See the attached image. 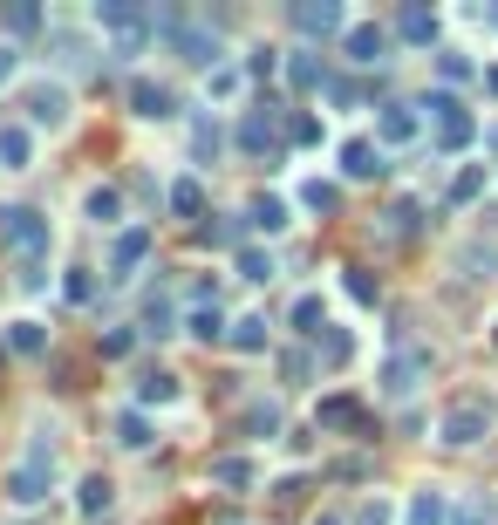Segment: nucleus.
I'll list each match as a JSON object with an SVG mask.
<instances>
[{
  "instance_id": "f257e3e1",
  "label": "nucleus",
  "mask_w": 498,
  "mask_h": 525,
  "mask_svg": "<svg viewBox=\"0 0 498 525\" xmlns=\"http://www.w3.org/2000/svg\"><path fill=\"white\" fill-rule=\"evenodd\" d=\"M0 239H7L14 253H28V260H41L55 232H48V219H41L35 205H0Z\"/></svg>"
},
{
  "instance_id": "f03ea898",
  "label": "nucleus",
  "mask_w": 498,
  "mask_h": 525,
  "mask_svg": "<svg viewBox=\"0 0 498 525\" xmlns=\"http://www.w3.org/2000/svg\"><path fill=\"white\" fill-rule=\"evenodd\" d=\"M171 55H185V62H192V69H226V48H219V28H212V21H185V28H178V41H171Z\"/></svg>"
},
{
  "instance_id": "7ed1b4c3",
  "label": "nucleus",
  "mask_w": 498,
  "mask_h": 525,
  "mask_svg": "<svg viewBox=\"0 0 498 525\" xmlns=\"http://www.w3.org/2000/svg\"><path fill=\"white\" fill-rule=\"evenodd\" d=\"M55 491V457H21V464H7V498L14 505H41Z\"/></svg>"
},
{
  "instance_id": "20e7f679",
  "label": "nucleus",
  "mask_w": 498,
  "mask_h": 525,
  "mask_svg": "<svg viewBox=\"0 0 498 525\" xmlns=\"http://www.w3.org/2000/svg\"><path fill=\"white\" fill-rule=\"evenodd\" d=\"M485 430H492V410H485V403H451L444 423H437V437H444L451 450H471Z\"/></svg>"
},
{
  "instance_id": "39448f33",
  "label": "nucleus",
  "mask_w": 498,
  "mask_h": 525,
  "mask_svg": "<svg viewBox=\"0 0 498 525\" xmlns=\"http://www.w3.org/2000/svg\"><path fill=\"white\" fill-rule=\"evenodd\" d=\"M69 89L62 82H35L28 89V130H69Z\"/></svg>"
},
{
  "instance_id": "423d86ee",
  "label": "nucleus",
  "mask_w": 498,
  "mask_h": 525,
  "mask_svg": "<svg viewBox=\"0 0 498 525\" xmlns=\"http://www.w3.org/2000/svg\"><path fill=\"white\" fill-rule=\"evenodd\" d=\"M294 28H301L307 41H328V35H348L355 21H348L342 0H307V7H294Z\"/></svg>"
},
{
  "instance_id": "0eeeda50",
  "label": "nucleus",
  "mask_w": 498,
  "mask_h": 525,
  "mask_svg": "<svg viewBox=\"0 0 498 525\" xmlns=\"http://www.w3.org/2000/svg\"><path fill=\"white\" fill-rule=\"evenodd\" d=\"M423 375H430V355L423 348H396L383 362V389L389 396H410V389H423Z\"/></svg>"
},
{
  "instance_id": "6e6552de",
  "label": "nucleus",
  "mask_w": 498,
  "mask_h": 525,
  "mask_svg": "<svg viewBox=\"0 0 498 525\" xmlns=\"http://www.w3.org/2000/svg\"><path fill=\"white\" fill-rule=\"evenodd\" d=\"M417 130H423V110L417 103H383L376 110V144H417Z\"/></svg>"
},
{
  "instance_id": "1a4fd4ad",
  "label": "nucleus",
  "mask_w": 498,
  "mask_h": 525,
  "mask_svg": "<svg viewBox=\"0 0 498 525\" xmlns=\"http://www.w3.org/2000/svg\"><path fill=\"white\" fill-rule=\"evenodd\" d=\"M389 48H396V35H389L383 21H355V28H348V62H362V69L389 62Z\"/></svg>"
},
{
  "instance_id": "9d476101",
  "label": "nucleus",
  "mask_w": 498,
  "mask_h": 525,
  "mask_svg": "<svg viewBox=\"0 0 498 525\" xmlns=\"http://www.w3.org/2000/svg\"><path fill=\"white\" fill-rule=\"evenodd\" d=\"M389 164H383V144L376 137H348L342 144V178H383Z\"/></svg>"
},
{
  "instance_id": "9b49d317",
  "label": "nucleus",
  "mask_w": 498,
  "mask_h": 525,
  "mask_svg": "<svg viewBox=\"0 0 498 525\" xmlns=\"http://www.w3.org/2000/svg\"><path fill=\"white\" fill-rule=\"evenodd\" d=\"M35 164V130L28 123H0V171H28Z\"/></svg>"
},
{
  "instance_id": "f8f14e48",
  "label": "nucleus",
  "mask_w": 498,
  "mask_h": 525,
  "mask_svg": "<svg viewBox=\"0 0 498 525\" xmlns=\"http://www.w3.org/2000/svg\"><path fill=\"white\" fill-rule=\"evenodd\" d=\"M246 225H253V232H287V225H294V205H287L280 191H260V198L246 205Z\"/></svg>"
},
{
  "instance_id": "ddd939ff",
  "label": "nucleus",
  "mask_w": 498,
  "mask_h": 525,
  "mask_svg": "<svg viewBox=\"0 0 498 525\" xmlns=\"http://www.w3.org/2000/svg\"><path fill=\"white\" fill-rule=\"evenodd\" d=\"M362 416H369V410H362V396H348V389H342V396H321L314 423H321V430H362Z\"/></svg>"
},
{
  "instance_id": "4468645a",
  "label": "nucleus",
  "mask_w": 498,
  "mask_h": 525,
  "mask_svg": "<svg viewBox=\"0 0 498 525\" xmlns=\"http://www.w3.org/2000/svg\"><path fill=\"white\" fill-rule=\"evenodd\" d=\"M130 116H144V123L171 116V89H164V82H151V75H137V82H130Z\"/></svg>"
},
{
  "instance_id": "2eb2a0df",
  "label": "nucleus",
  "mask_w": 498,
  "mask_h": 525,
  "mask_svg": "<svg viewBox=\"0 0 498 525\" xmlns=\"http://www.w3.org/2000/svg\"><path fill=\"white\" fill-rule=\"evenodd\" d=\"M110 505H116V485L103 478V471H89V478H76V512H82V519H103Z\"/></svg>"
},
{
  "instance_id": "dca6fc26",
  "label": "nucleus",
  "mask_w": 498,
  "mask_h": 525,
  "mask_svg": "<svg viewBox=\"0 0 498 525\" xmlns=\"http://www.w3.org/2000/svg\"><path fill=\"white\" fill-rule=\"evenodd\" d=\"M144 253H151V225H123V232H116V253H110L116 280H123L130 266H144Z\"/></svg>"
},
{
  "instance_id": "f3484780",
  "label": "nucleus",
  "mask_w": 498,
  "mask_h": 525,
  "mask_svg": "<svg viewBox=\"0 0 498 525\" xmlns=\"http://www.w3.org/2000/svg\"><path fill=\"white\" fill-rule=\"evenodd\" d=\"M82 219L89 225H123V191L116 185H89L82 191Z\"/></svg>"
},
{
  "instance_id": "a211bd4d",
  "label": "nucleus",
  "mask_w": 498,
  "mask_h": 525,
  "mask_svg": "<svg viewBox=\"0 0 498 525\" xmlns=\"http://www.w3.org/2000/svg\"><path fill=\"white\" fill-rule=\"evenodd\" d=\"M437 28H444V14H437V7H403V14H396V35L417 41V48H430Z\"/></svg>"
},
{
  "instance_id": "6ab92c4d",
  "label": "nucleus",
  "mask_w": 498,
  "mask_h": 525,
  "mask_svg": "<svg viewBox=\"0 0 498 525\" xmlns=\"http://www.w3.org/2000/svg\"><path fill=\"white\" fill-rule=\"evenodd\" d=\"M287 321H294V335H307V341H321L328 328H335V321H328V300H321V294H301Z\"/></svg>"
},
{
  "instance_id": "aec40b11",
  "label": "nucleus",
  "mask_w": 498,
  "mask_h": 525,
  "mask_svg": "<svg viewBox=\"0 0 498 525\" xmlns=\"http://www.w3.org/2000/svg\"><path fill=\"white\" fill-rule=\"evenodd\" d=\"M287 82H294V89H328L335 75H328V62H321L314 48H294V55H287Z\"/></svg>"
},
{
  "instance_id": "412c9836",
  "label": "nucleus",
  "mask_w": 498,
  "mask_h": 525,
  "mask_svg": "<svg viewBox=\"0 0 498 525\" xmlns=\"http://www.w3.org/2000/svg\"><path fill=\"white\" fill-rule=\"evenodd\" d=\"M205 478H212V485H226V491H253L260 471H253V457H212V464H205Z\"/></svg>"
},
{
  "instance_id": "4be33fe9",
  "label": "nucleus",
  "mask_w": 498,
  "mask_h": 525,
  "mask_svg": "<svg viewBox=\"0 0 498 525\" xmlns=\"http://www.w3.org/2000/svg\"><path fill=\"white\" fill-rule=\"evenodd\" d=\"M314 362L321 369H348L355 362V328H328V335L314 341Z\"/></svg>"
},
{
  "instance_id": "5701e85b",
  "label": "nucleus",
  "mask_w": 498,
  "mask_h": 525,
  "mask_svg": "<svg viewBox=\"0 0 498 525\" xmlns=\"http://www.w3.org/2000/svg\"><path fill=\"white\" fill-rule=\"evenodd\" d=\"M239 437L273 444V437H280V403H246V416H239Z\"/></svg>"
},
{
  "instance_id": "b1692460",
  "label": "nucleus",
  "mask_w": 498,
  "mask_h": 525,
  "mask_svg": "<svg viewBox=\"0 0 498 525\" xmlns=\"http://www.w3.org/2000/svg\"><path fill=\"white\" fill-rule=\"evenodd\" d=\"M89 21H96V28H130V35H137L151 14H144V7H130V0H96V7H89Z\"/></svg>"
},
{
  "instance_id": "393cba45",
  "label": "nucleus",
  "mask_w": 498,
  "mask_h": 525,
  "mask_svg": "<svg viewBox=\"0 0 498 525\" xmlns=\"http://www.w3.org/2000/svg\"><path fill=\"white\" fill-rule=\"evenodd\" d=\"M185 335H192V341H226L232 321L219 314V300H212V307H185Z\"/></svg>"
},
{
  "instance_id": "a878e982",
  "label": "nucleus",
  "mask_w": 498,
  "mask_h": 525,
  "mask_svg": "<svg viewBox=\"0 0 498 525\" xmlns=\"http://www.w3.org/2000/svg\"><path fill=\"white\" fill-rule=\"evenodd\" d=\"M444 519H451V498L437 485H423L417 498H410V512H403V525H444Z\"/></svg>"
},
{
  "instance_id": "bb28decb",
  "label": "nucleus",
  "mask_w": 498,
  "mask_h": 525,
  "mask_svg": "<svg viewBox=\"0 0 498 525\" xmlns=\"http://www.w3.org/2000/svg\"><path fill=\"white\" fill-rule=\"evenodd\" d=\"M137 403H144V410H151V403H157V410L178 403V375H171V369H144V375H137Z\"/></svg>"
},
{
  "instance_id": "cd10ccee",
  "label": "nucleus",
  "mask_w": 498,
  "mask_h": 525,
  "mask_svg": "<svg viewBox=\"0 0 498 525\" xmlns=\"http://www.w3.org/2000/svg\"><path fill=\"white\" fill-rule=\"evenodd\" d=\"M301 212H342V185L335 178H301Z\"/></svg>"
},
{
  "instance_id": "c85d7f7f",
  "label": "nucleus",
  "mask_w": 498,
  "mask_h": 525,
  "mask_svg": "<svg viewBox=\"0 0 498 525\" xmlns=\"http://www.w3.org/2000/svg\"><path fill=\"white\" fill-rule=\"evenodd\" d=\"M273 137H280V116H267V110H253L246 123H239V150H253V157L273 150Z\"/></svg>"
},
{
  "instance_id": "c756f323",
  "label": "nucleus",
  "mask_w": 498,
  "mask_h": 525,
  "mask_svg": "<svg viewBox=\"0 0 498 525\" xmlns=\"http://www.w3.org/2000/svg\"><path fill=\"white\" fill-rule=\"evenodd\" d=\"M226 341L239 348V355H267V314H239Z\"/></svg>"
},
{
  "instance_id": "7c9ffc66",
  "label": "nucleus",
  "mask_w": 498,
  "mask_h": 525,
  "mask_svg": "<svg viewBox=\"0 0 498 525\" xmlns=\"http://www.w3.org/2000/svg\"><path fill=\"white\" fill-rule=\"evenodd\" d=\"M342 294L355 300V307H376V300H383V280H376L369 266H342Z\"/></svg>"
},
{
  "instance_id": "2f4dec72",
  "label": "nucleus",
  "mask_w": 498,
  "mask_h": 525,
  "mask_svg": "<svg viewBox=\"0 0 498 525\" xmlns=\"http://www.w3.org/2000/svg\"><path fill=\"white\" fill-rule=\"evenodd\" d=\"M116 444H123V450H151L157 444L151 416H144V410H123V416H116Z\"/></svg>"
},
{
  "instance_id": "473e14b6",
  "label": "nucleus",
  "mask_w": 498,
  "mask_h": 525,
  "mask_svg": "<svg viewBox=\"0 0 498 525\" xmlns=\"http://www.w3.org/2000/svg\"><path fill=\"white\" fill-rule=\"evenodd\" d=\"M7 348L14 355H41L48 348V328H41L35 314H21V321H7Z\"/></svg>"
},
{
  "instance_id": "72a5a7b5",
  "label": "nucleus",
  "mask_w": 498,
  "mask_h": 525,
  "mask_svg": "<svg viewBox=\"0 0 498 525\" xmlns=\"http://www.w3.org/2000/svg\"><path fill=\"white\" fill-rule=\"evenodd\" d=\"M239 239H246V225H232V219H219V225H198V246H212V253H232V260L246 253Z\"/></svg>"
},
{
  "instance_id": "f704fd0d",
  "label": "nucleus",
  "mask_w": 498,
  "mask_h": 525,
  "mask_svg": "<svg viewBox=\"0 0 498 525\" xmlns=\"http://www.w3.org/2000/svg\"><path fill=\"white\" fill-rule=\"evenodd\" d=\"M232 266H239V280H253V287H267L273 273H280V260H273L267 246H246V253H239Z\"/></svg>"
},
{
  "instance_id": "c9c22d12",
  "label": "nucleus",
  "mask_w": 498,
  "mask_h": 525,
  "mask_svg": "<svg viewBox=\"0 0 498 525\" xmlns=\"http://www.w3.org/2000/svg\"><path fill=\"white\" fill-rule=\"evenodd\" d=\"M485 185H492V171H485V164H464L458 178H451V191H444V198H451V205H471Z\"/></svg>"
},
{
  "instance_id": "e433bc0d",
  "label": "nucleus",
  "mask_w": 498,
  "mask_h": 525,
  "mask_svg": "<svg viewBox=\"0 0 498 525\" xmlns=\"http://www.w3.org/2000/svg\"><path fill=\"white\" fill-rule=\"evenodd\" d=\"M164 205L185 212V219H198V212H205V185H198V178H171V198H164Z\"/></svg>"
},
{
  "instance_id": "4c0bfd02",
  "label": "nucleus",
  "mask_w": 498,
  "mask_h": 525,
  "mask_svg": "<svg viewBox=\"0 0 498 525\" xmlns=\"http://www.w3.org/2000/svg\"><path fill=\"white\" fill-rule=\"evenodd\" d=\"M471 137H478L471 110H458V116H444V123H437V144H444V150H471Z\"/></svg>"
},
{
  "instance_id": "58836bf2",
  "label": "nucleus",
  "mask_w": 498,
  "mask_h": 525,
  "mask_svg": "<svg viewBox=\"0 0 498 525\" xmlns=\"http://www.w3.org/2000/svg\"><path fill=\"white\" fill-rule=\"evenodd\" d=\"M287 137H294V144H328V123H321V116H307V110H287Z\"/></svg>"
},
{
  "instance_id": "ea45409f",
  "label": "nucleus",
  "mask_w": 498,
  "mask_h": 525,
  "mask_svg": "<svg viewBox=\"0 0 498 525\" xmlns=\"http://www.w3.org/2000/svg\"><path fill=\"white\" fill-rule=\"evenodd\" d=\"M239 89H246V69H232V62H226V69H212V75H205V96H219V103H232Z\"/></svg>"
},
{
  "instance_id": "a19ab883",
  "label": "nucleus",
  "mask_w": 498,
  "mask_h": 525,
  "mask_svg": "<svg viewBox=\"0 0 498 525\" xmlns=\"http://www.w3.org/2000/svg\"><path fill=\"white\" fill-rule=\"evenodd\" d=\"M219 144H226V137H219V123H212V116H198V123H192V157L205 164V157H219Z\"/></svg>"
},
{
  "instance_id": "79ce46f5",
  "label": "nucleus",
  "mask_w": 498,
  "mask_h": 525,
  "mask_svg": "<svg viewBox=\"0 0 498 525\" xmlns=\"http://www.w3.org/2000/svg\"><path fill=\"white\" fill-rule=\"evenodd\" d=\"M437 75H444L451 89H458V82H471V55H464V48H437Z\"/></svg>"
},
{
  "instance_id": "37998d69",
  "label": "nucleus",
  "mask_w": 498,
  "mask_h": 525,
  "mask_svg": "<svg viewBox=\"0 0 498 525\" xmlns=\"http://www.w3.org/2000/svg\"><path fill=\"white\" fill-rule=\"evenodd\" d=\"M96 348H103V362H123V355L137 348V328H110V335L96 341Z\"/></svg>"
},
{
  "instance_id": "c03bdc74",
  "label": "nucleus",
  "mask_w": 498,
  "mask_h": 525,
  "mask_svg": "<svg viewBox=\"0 0 498 525\" xmlns=\"http://www.w3.org/2000/svg\"><path fill=\"white\" fill-rule=\"evenodd\" d=\"M355 525H396V505H389V498H369V505L355 512Z\"/></svg>"
},
{
  "instance_id": "a18cd8bd",
  "label": "nucleus",
  "mask_w": 498,
  "mask_h": 525,
  "mask_svg": "<svg viewBox=\"0 0 498 525\" xmlns=\"http://www.w3.org/2000/svg\"><path fill=\"white\" fill-rule=\"evenodd\" d=\"M417 198H403V205H396V212H389V232H417Z\"/></svg>"
},
{
  "instance_id": "49530a36",
  "label": "nucleus",
  "mask_w": 498,
  "mask_h": 525,
  "mask_svg": "<svg viewBox=\"0 0 498 525\" xmlns=\"http://www.w3.org/2000/svg\"><path fill=\"white\" fill-rule=\"evenodd\" d=\"M7 28H14V35H28V28H41V7H7Z\"/></svg>"
},
{
  "instance_id": "de8ad7c7",
  "label": "nucleus",
  "mask_w": 498,
  "mask_h": 525,
  "mask_svg": "<svg viewBox=\"0 0 498 525\" xmlns=\"http://www.w3.org/2000/svg\"><path fill=\"white\" fill-rule=\"evenodd\" d=\"M21 287H28V294H41V287H48V266H41V260H21Z\"/></svg>"
},
{
  "instance_id": "09e8293b",
  "label": "nucleus",
  "mask_w": 498,
  "mask_h": 525,
  "mask_svg": "<svg viewBox=\"0 0 498 525\" xmlns=\"http://www.w3.org/2000/svg\"><path fill=\"white\" fill-rule=\"evenodd\" d=\"M62 294H69V300H89V266H69V280H62Z\"/></svg>"
},
{
  "instance_id": "8fccbe9b",
  "label": "nucleus",
  "mask_w": 498,
  "mask_h": 525,
  "mask_svg": "<svg viewBox=\"0 0 498 525\" xmlns=\"http://www.w3.org/2000/svg\"><path fill=\"white\" fill-rule=\"evenodd\" d=\"M14 75H21V48H14V41H0V82H14Z\"/></svg>"
},
{
  "instance_id": "3c124183",
  "label": "nucleus",
  "mask_w": 498,
  "mask_h": 525,
  "mask_svg": "<svg viewBox=\"0 0 498 525\" xmlns=\"http://www.w3.org/2000/svg\"><path fill=\"white\" fill-rule=\"evenodd\" d=\"M471 21H485V28H498V7H478V14H471Z\"/></svg>"
},
{
  "instance_id": "603ef678",
  "label": "nucleus",
  "mask_w": 498,
  "mask_h": 525,
  "mask_svg": "<svg viewBox=\"0 0 498 525\" xmlns=\"http://www.w3.org/2000/svg\"><path fill=\"white\" fill-rule=\"evenodd\" d=\"M307 525H342V519H335V512H314V519H307Z\"/></svg>"
},
{
  "instance_id": "864d4df0",
  "label": "nucleus",
  "mask_w": 498,
  "mask_h": 525,
  "mask_svg": "<svg viewBox=\"0 0 498 525\" xmlns=\"http://www.w3.org/2000/svg\"><path fill=\"white\" fill-rule=\"evenodd\" d=\"M485 89H492V96H498V69H485Z\"/></svg>"
},
{
  "instance_id": "5fc2aeb1",
  "label": "nucleus",
  "mask_w": 498,
  "mask_h": 525,
  "mask_svg": "<svg viewBox=\"0 0 498 525\" xmlns=\"http://www.w3.org/2000/svg\"><path fill=\"white\" fill-rule=\"evenodd\" d=\"M492 144H498V130H492Z\"/></svg>"
},
{
  "instance_id": "6e6d98bb",
  "label": "nucleus",
  "mask_w": 498,
  "mask_h": 525,
  "mask_svg": "<svg viewBox=\"0 0 498 525\" xmlns=\"http://www.w3.org/2000/svg\"><path fill=\"white\" fill-rule=\"evenodd\" d=\"M492 341H498V328H492Z\"/></svg>"
}]
</instances>
